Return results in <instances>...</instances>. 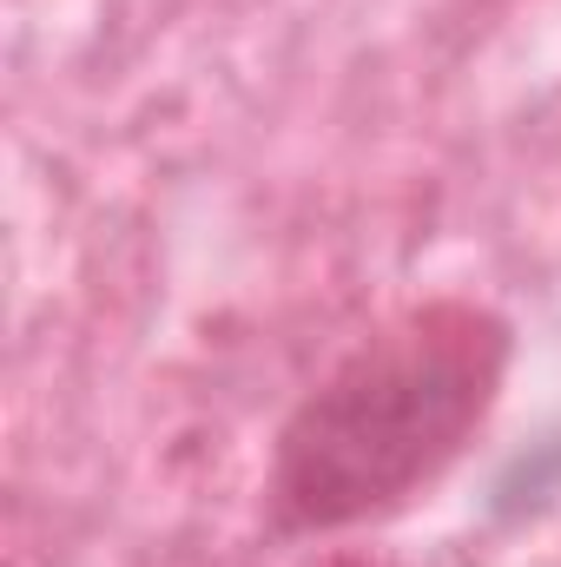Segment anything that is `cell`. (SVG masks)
<instances>
[{
    "label": "cell",
    "instance_id": "6da1fadb",
    "mask_svg": "<svg viewBox=\"0 0 561 567\" xmlns=\"http://www.w3.org/2000/svg\"><path fill=\"white\" fill-rule=\"evenodd\" d=\"M509 350V323L476 297H429L357 337L284 416L272 515L330 535L404 508L489 423Z\"/></svg>",
    "mask_w": 561,
    "mask_h": 567
}]
</instances>
